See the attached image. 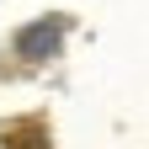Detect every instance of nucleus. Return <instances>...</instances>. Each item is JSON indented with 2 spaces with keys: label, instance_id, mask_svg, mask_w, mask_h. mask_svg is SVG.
<instances>
[{
  "label": "nucleus",
  "instance_id": "nucleus-1",
  "mask_svg": "<svg viewBox=\"0 0 149 149\" xmlns=\"http://www.w3.org/2000/svg\"><path fill=\"white\" fill-rule=\"evenodd\" d=\"M59 32H64V22H37V27H27L22 37H16L22 59H48V53L59 48Z\"/></svg>",
  "mask_w": 149,
  "mask_h": 149
},
{
  "label": "nucleus",
  "instance_id": "nucleus-2",
  "mask_svg": "<svg viewBox=\"0 0 149 149\" xmlns=\"http://www.w3.org/2000/svg\"><path fill=\"white\" fill-rule=\"evenodd\" d=\"M6 149H48L43 117H16V123L6 128Z\"/></svg>",
  "mask_w": 149,
  "mask_h": 149
}]
</instances>
